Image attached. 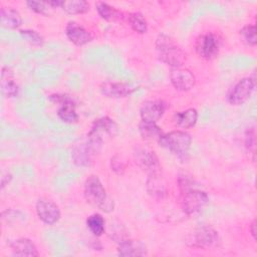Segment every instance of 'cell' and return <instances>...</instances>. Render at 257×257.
<instances>
[{
	"mask_svg": "<svg viewBox=\"0 0 257 257\" xmlns=\"http://www.w3.org/2000/svg\"><path fill=\"white\" fill-rule=\"evenodd\" d=\"M84 197L87 203L108 213L114 208L113 200L107 195L105 188L97 176H89L84 183Z\"/></svg>",
	"mask_w": 257,
	"mask_h": 257,
	"instance_id": "6da1fadb",
	"label": "cell"
},
{
	"mask_svg": "<svg viewBox=\"0 0 257 257\" xmlns=\"http://www.w3.org/2000/svg\"><path fill=\"white\" fill-rule=\"evenodd\" d=\"M156 49L159 59L166 64L172 67L183 65L186 55L170 36L166 34L159 35L156 41Z\"/></svg>",
	"mask_w": 257,
	"mask_h": 257,
	"instance_id": "7a4b0ae2",
	"label": "cell"
},
{
	"mask_svg": "<svg viewBox=\"0 0 257 257\" xmlns=\"http://www.w3.org/2000/svg\"><path fill=\"white\" fill-rule=\"evenodd\" d=\"M160 146L169 150L172 154L179 158L187 156L191 144L192 138L185 131H172L164 134L158 142Z\"/></svg>",
	"mask_w": 257,
	"mask_h": 257,
	"instance_id": "3957f363",
	"label": "cell"
},
{
	"mask_svg": "<svg viewBox=\"0 0 257 257\" xmlns=\"http://www.w3.org/2000/svg\"><path fill=\"white\" fill-rule=\"evenodd\" d=\"M184 184L185 185H181V206L183 211L188 215L200 212L209 202L207 193L193 188L192 186L188 185L187 182H184Z\"/></svg>",
	"mask_w": 257,
	"mask_h": 257,
	"instance_id": "277c9868",
	"label": "cell"
},
{
	"mask_svg": "<svg viewBox=\"0 0 257 257\" xmlns=\"http://www.w3.org/2000/svg\"><path fill=\"white\" fill-rule=\"evenodd\" d=\"M118 133V125L108 116H102L94 120L87 134V140L96 146H102L106 138H113Z\"/></svg>",
	"mask_w": 257,
	"mask_h": 257,
	"instance_id": "5b68a950",
	"label": "cell"
},
{
	"mask_svg": "<svg viewBox=\"0 0 257 257\" xmlns=\"http://www.w3.org/2000/svg\"><path fill=\"white\" fill-rule=\"evenodd\" d=\"M256 86L255 76L241 78L227 93V101L232 105H241L251 96Z\"/></svg>",
	"mask_w": 257,
	"mask_h": 257,
	"instance_id": "8992f818",
	"label": "cell"
},
{
	"mask_svg": "<svg viewBox=\"0 0 257 257\" xmlns=\"http://www.w3.org/2000/svg\"><path fill=\"white\" fill-rule=\"evenodd\" d=\"M220 49V39L212 32H207L200 35L195 44V50L197 54L206 60H211L215 58Z\"/></svg>",
	"mask_w": 257,
	"mask_h": 257,
	"instance_id": "52a82bcc",
	"label": "cell"
},
{
	"mask_svg": "<svg viewBox=\"0 0 257 257\" xmlns=\"http://www.w3.org/2000/svg\"><path fill=\"white\" fill-rule=\"evenodd\" d=\"M50 100L59 104L57 109L58 117L66 123H74L78 120V114L75 109L73 99L67 94H53L50 95Z\"/></svg>",
	"mask_w": 257,
	"mask_h": 257,
	"instance_id": "ba28073f",
	"label": "cell"
},
{
	"mask_svg": "<svg viewBox=\"0 0 257 257\" xmlns=\"http://www.w3.org/2000/svg\"><path fill=\"white\" fill-rule=\"evenodd\" d=\"M134 158L136 164L150 175L160 174L161 165L159 159L154 151L147 148L138 147L134 151Z\"/></svg>",
	"mask_w": 257,
	"mask_h": 257,
	"instance_id": "9c48e42d",
	"label": "cell"
},
{
	"mask_svg": "<svg viewBox=\"0 0 257 257\" xmlns=\"http://www.w3.org/2000/svg\"><path fill=\"white\" fill-rule=\"evenodd\" d=\"M100 147L86 140V142L80 143L75 146L71 153L73 163L79 167H87L92 163L93 157L99 152Z\"/></svg>",
	"mask_w": 257,
	"mask_h": 257,
	"instance_id": "30bf717a",
	"label": "cell"
},
{
	"mask_svg": "<svg viewBox=\"0 0 257 257\" xmlns=\"http://www.w3.org/2000/svg\"><path fill=\"white\" fill-rule=\"evenodd\" d=\"M38 218L46 225H54L60 219L59 207L48 199H39L35 206Z\"/></svg>",
	"mask_w": 257,
	"mask_h": 257,
	"instance_id": "8fae6325",
	"label": "cell"
},
{
	"mask_svg": "<svg viewBox=\"0 0 257 257\" xmlns=\"http://www.w3.org/2000/svg\"><path fill=\"white\" fill-rule=\"evenodd\" d=\"M170 80L173 86L180 91H188L195 85L196 78L193 72L185 67H172L170 71Z\"/></svg>",
	"mask_w": 257,
	"mask_h": 257,
	"instance_id": "7c38bea8",
	"label": "cell"
},
{
	"mask_svg": "<svg viewBox=\"0 0 257 257\" xmlns=\"http://www.w3.org/2000/svg\"><path fill=\"white\" fill-rule=\"evenodd\" d=\"M219 242V235L210 226H203L198 228L192 236V244L195 247L207 249L217 246Z\"/></svg>",
	"mask_w": 257,
	"mask_h": 257,
	"instance_id": "4fadbf2b",
	"label": "cell"
},
{
	"mask_svg": "<svg viewBox=\"0 0 257 257\" xmlns=\"http://www.w3.org/2000/svg\"><path fill=\"white\" fill-rule=\"evenodd\" d=\"M166 107V103L160 99L146 101L145 103H143L140 110L142 121L156 123L165 113Z\"/></svg>",
	"mask_w": 257,
	"mask_h": 257,
	"instance_id": "5bb4252c",
	"label": "cell"
},
{
	"mask_svg": "<svg viewBox=\"0 0 257 257\" xmlns=\"http://www.w3.org/2000/svg\"><path fill=\"white\" fill-rule=\"evenodd\" d=\"M100 92L111 98H121L131 95L135 91V87L126 82H118V81H105L101 83Z\"/></svg>",
	"mask_w": 257,
	"mask_h": 257,
	"instance_id": "9a60e30c",
	"label": "cell"
},
{
	"mask_svg": "<svg viewBox=\"0 0 257 257\" xmlns=\"http://www.w3.org/2000/svg\"><path fill=\"white\" fill-rule=\"evenodd\" d=\"M65 35L68 40L76 46H83L92 39L90 32L74 21H69L66 24Z\"/></svg>",
	"mask_w": 257,
	"mask_h": 257,
	"instance_id": "2e32d148",
	"label": "cell"
},
{
	"mask_svg": "<svg viewBox=\"0 0 257 257\" xmlns=\"http://www.w3.org/2000/svg\"><path fill=\"white\" fill-rule=\"evenodd\" d=\"M11 250L15 256L36 257L39 255L35 244L28 238H19L11 243Z\"/></svg>",
	"mask_w": 257,
	"mask_h": 257,
	"instance_id": "e0dca14e",
	"label": "cell"
},
{
	"mask_svg": "<svg viewBox=\"0 0 257 257\" xmlns=\"http://www.w3.org/2000/svg\"><path fill=\"white\" fill-rule=\"evenodd\" d=\"M0 24L7 29H17L22 24L21 15L12 7H2L0 11Z\"/></svg>",
	"mask_w": 257,
	"mask_h": 257,
	"instance_id": "ac0fdd59",
	"label": "cell"
},
{
	"mask_svg": "<svg viewBox=\"0 0 257 257\" xmlns=\"http://www.w3.org/2000/svg\"><path fill=\"white\" fill-rule=\"evenodd\" d=\"M117 254L120 256H144L147 255V249L141 241L123 240L117 246Z\"/></svg>",
	"mask_w": 257,
	"mask_h": 257,
	"instance_id": "d6986e66",
	"label": "cell"
},
{
	"mask_svg": "<svg viewBox=\"0 0 257 257\" xmlns=\"http://www.w3.org/2000/svg\"><path fill=\"white\" fill-rule=\"evenodd\" d=\"M198 119V111L195 108H187L183 111H178L174 115V120L177 126L181 128H191L195 126Z\"/></svg>",
	"mask_w": 257,
	"mask_h": 257,
	"instance_id": "ffe728a7",
	"label": "cell"
},
{
	"mask_svg": "<svg viewBox=\"0 0 257 257\" xmlns=\"http://www.w3.org/2000/svg\"><path fill=\"white\" fill-rule=\"evenodd\" d=\"M2 92L6 97H16L19 93L18 84L12 79V72L10 68L3 67L2 74Z\"/></svg>",
	"mask_w": 257,
	"mask_h": 257,
	"instance_id": "44dd1931",
	"label": "cell"
},
{
	"mask_svg": "<svg viewBox=\"0 0 257 257\" xmlns=\"http://www.w3.org/2000/svg\"><path fill=\"white\" fill-rule=\"evenodd\" d=\"M139 132L142 138L146 141H158L164 135L163 131L155 122L141 121L139 124Z\"/></svg>",
	"mask_w": 257,
	"mask_h": 257,
	"instance_id": "7402d4cb",
	"label": "cell"
},
{
	"mask_svg": "<svg viewBox=\"0 0 257 257\" xmlns=\"http://www.w3.org/2000/svg\"><path fill=\"white\" fill-rule=\"evenodd\" d=\"M95 8L98 15L106 21H116L123 18V14L116 8L109 5L108 3L101 2V1L96 2Z\"/></svg>",
	"mask_w": 257,
	"mask_h": 257,
	"instance_id": "603a6c76",
	"label": "cell"
},
{
	"mask_svg": "<svg viewBox=\"0 0 257 257\" xmlns=\"http://www.w3.org/2000/svg\"><path fill=\"white\" fill-rule=\"evenodd\" d=\"M147 190L149 194L155 198H163L166 195V185L160 177V174L150 175L147 181Z\"/></svg>",
	"mask_w": 257,
	"mask_h": 257,
	"instance_id": "cb8c5ba5",
	"label": "cell"
},
{
	"mask_svg": "<svg viewBox=\"0 0 257 257\" xmlns=\"http://www.w3.org/2000/svg\"><path fill=\"white\" fill-rule=\"evenodd\" d=\"M60 8L70 15L83 14L88 11L89 4L85 0H69L62 1Z\"/></svg>",
	"mask_w": 257,
	"mask_h": 257,
	"instance_id": "d4e9b609",
	"label": "cell"
},
{
	"mask_svg": "<svg viewBox=\"0 0 257 257\" xmlns=\"http://www.w3.org/2000/svg\"><path fill=\"white\" fill-rule=\"evenodd\" d=\"M127 22L132 29L140 34H144L148 31V23L145 16L141 12H132L127 15Z\"/></svg>",
	"mask_w": 257,
	"mask_h": 257,
	"instance_id": "484cf974",
	"label": "cell"
},
{
	"mask_svg": "<svg viewBox=\"0 0 257 257\" xmlns=\"http://www.w3.org/2000/svg\"><path fill=\"white\" fill-rule=\"evenodd\" d=\"M86 226L88 230L96 237H99L104 233V219L98 213L91 214L87 217Z\"/></svg>",
	"mask_w": 257,
	"mask_h": 257,
	"instance_id": "4316f807",
	"label": "cell"
},
{
	"mask_svg": "<svg viewBox=\"0 0 257 257\" xmlns=\"http://www.w3.org/2000/svg\"><path fill=\"white\" fill-rule=\"evenodd\" d=\"M240 34L243 37L244 41L250 45L255 46L257 43V35H256V26L254 24L245 25L240 29Z\"/></svg>",
	"mask_w": 257,
	"mask_h": 257,
	"instance_id": "83f0119b",
	"label": "cell"
},
{
	"mask_svg": "<svg viewBox=\"0 0 257 257\" xmlns=\"http://www.w3.org/2000/svg\"><path fill=\"white\" fill-rule=\"evenodd\" d=\"M20 35L24 40L35 46H41L44 43V39L41 34L33 29H22L20 30Z\"/></svg>",
	"mask_w": 257,
	"mask_h": 257,
	"instance_id": "f1b7e54d",
	"label": "cell"
},
{
	"mask_svg": "<svg viewBox=\"0 0 257 257\" xmlns=\"http://www.w3.org/2000/svg\"><path fill=\"white\" fill-rule=\"evenodd\" d=\"M26 5L30 10L37 14L41 15H47L49 13V6L46 2H40V1H27Z\"/></svg>",
	"mask_w": 257,
	"mask_h": 257,
	"instance_id": "f546056e",
	"label": "cell"
},
{
	"mask_svg": "<svg viewBox=\"0 0 257 257\" xmlns=\"http://www.w3.org/2000/svg\"><path fill=\"white\" fill-rule=\"evenodd\" d=\"M110 168H111V170H112L114 173L120 175V174L123 173V171H124V169H125V165H124V163L120 160V158H118L117 156H114V157L111 158V160H110Z\"/></svg>",
	"mask_w": 257,
	"mask_h": 257,
	"instance_id": "4dcf8cb0",
	"label": "cell"
},
{
	"mask_svg": "<svg viewBox=\"0 0 257 257\" xmlns=\"http://www.w3.org/2000/svg\"><path fill=\"white\" fill-rule=\"evenodd\" d=\"M245 146L249 151H252L253 154H255V132L254 128L249 130L246 134L245 138Z\"/></svg>",
	"mask_w": 257,
	"mask_h": 257,
	"instance_id": "1f68e13d",
	"label": "cell"
},
{
	"mask_svg": "<svg viewBox=\"0 0 257 257\" xmlns=\"http://www.w3.org/2000/svg\"><path fill=\"white\" fill-rule=\"evenodd\" d=\"M11 179H12V176L9 172L3 173L1 176V189H3L7 184H9Z\"/></svg>",
	"mask_w": 257,
	"mask_h": 257,
	"instance_id": "d6a6232c",
	"label": "cell"
},
{
	"mask_svg": "<svg viewBox=\"0 0 257 257\" xmlns=\"http://www.w3.org/2000/svg\"><path fill=\"white\" fill-rule=\"evenodd\" d=\"M249 231H250V234H251L252 238L254 240H256V238H257V222H256L255 219L251 222V224L249 226Z\"/></svg>",
	"mask_w": 257,
	"mask_h": 257,
	"instance_id": "836d02e7",
	"label": "cell"
}]
</instances>
